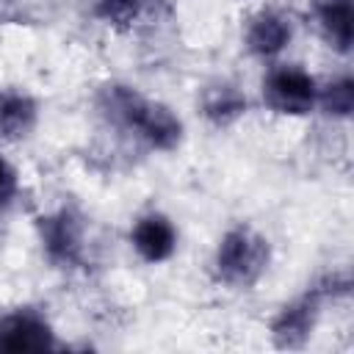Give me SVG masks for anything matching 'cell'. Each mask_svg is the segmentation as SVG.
I'll list each match as a JSON object with an SVG mask.
<instances>
[{
	"label": "cell",
	"instance_id": "1",
	"mask_svg": "<svg viewBox=\"0 0 354 354\" xmlns=\"http://www.w3.org/2000/svg\"><path fill=\"white\" fill-rule=\"evenodd\" d=\"M102 111L111 116V122L136 133L152 149L171 152L183 141L180 116L169 105L144 97L133 86H119V83L105 86L102 88Z\"/></svg>",
	"mask_w": 354,
	"mask_h": 354
},
{
	"label": "cell",
	"instance_id": "2",
	"mask_svg": "<svg viewBox=\"0 0 354 354\" xmlns=\"http://www.w3.org/2000/svg\"><path fill=\"white\" fill-rule=\"evenodd\" d=\"M268 260H271L268 241L249 224H238L221 235L213 257V271L216 279L230 288H249L266 274Z\"/></svg>",
	"mask_w": 354,
	"mask_h": 354
},
{
	"label": "cell",
	"instance_id": "3",
	"mask_svg": "<svg viewBox=\"0 0 354 354\" xmlns=\"http://www.w3.org/2000/svg\"><path fill=\"white\" fill-rule=\"evenodd\" d=\"M263 100L277 113L304 116L318 102V83L307 69H301L296 64H282L266 75Z\"/></svg>",
	"mask_w": 354,
	"mask_h": 354
},
{
	"label": "cell",
	"instance_id": "4",
	"mask_svg": "<svg viewBox=\"0 0 354 354\" xmlns=\"http://www.w3.org/2000/svg\"><path fill=\"white\" fill-rule=\"evenodd\" d=\"M36 232L53 266L72 268L83 260V221L69 207L36 218Z\"/></svg>",
	"mask_w": 354,
	"mask_h": 354
},
{
	"label": "cell",
	"instance_id": "5",
	"mask_svg": "<svg viewBox=\"0 0 354 354\" xmlns=\"http://www.w3.org/2000/svg\"><path fill=\"white\" fill-rule=\"evenodd\" d=\"M55 348V332L44 313L33 307H17L0 315V351L25 354V351H50Z\"/></svg>",
	"mask_w": 354,
	"mask_h": 354
},
{
	"label": "cell",
	"instance_id": "6",
	"mask_svg": "<svg viewBox=\"0 0 354 354\" xmlns=\"http://www.w3.org/2000/svg\"><path fill=\"white\" fill-rule=\"evenodd\" d=\"M324 296H326L324 288H313L279 310V315L271 324V337L279 348H301L307 343V337L315 329Z\"/></svg>",
	"mask_w": 354,
	"mask_h": 354
},
{
	"label": "cell",
	"instance_id": "7",
	"mask_svg": "<svg viewBox=\"0 0 354 354\" xmlns=\"http://www.w3.org/2000/svg\"><path fill=\"white\" fill-rule=\"evenodd\" d=\"M130 246L144 263H166L177 249V230L163 213H144L130 230Z\"/></svg>",
	"mask_w": 354,
	"mask_h": 354
},
{
	"label": "cell",
	"instance_id": "8",
	"mask_svg": "<svg viewBox=\"0 0 354 354\" xmlns=\"http://www.w3.org/2000/svg\"><path fill=\"white\" fill-rule=\"evenodd\" d=\"M39 119L36 100L22 88H0V136L8 141H22L33 133Z\"/></svg>",
	"mask_w": 354,
	"mask_h": 354
},
{
	"label": "cell",
	"instance_id": "9",
	"mask_svg": "<svg viewBox=\"0 0 354 354\" xmlns=\"http://www.w3.org/2000/svg\"><path fill=\"white\" fill-rule=\"evenodd\" d=\"M290 36L293 28L288 17H282L279 11H260L246 28V47L260 58H271L288 47Z\"/></svg>",
	"mask_w": 354,
	"mask_h": 354
},
{
	"label": "cell",
	"instance_id": "10",
	"mask_svg": "<svg viewBox=\"0 0 354 354\" xmlns=\"http://www.w3.org/2000/svg\"><path fill=\"white\" fill-rule=\"evenodd\" d=\"M313 11L324 39L337 53H348L351 50V0H313Z\"/></svg>",
	"mask_w": 354,
	"mask_h": 354
},
{
	"label": "cell",
	"instance_id": "11",
	"mask_svg": "<svg viewBox=\"0 0 354 354\" xmlns=\"http://www.w3.org/2000/svg\"><path fill=\"white\" fill-rule=\"evenodd\" d=\"M202 113L216 124V127H224V124H232L238 116L246 113V97L241 94L238 86L232 83H218V86H210L202 97Z\"/></svg>",
	"mask_w": 354,
	"mask_h": 354
},
{
	"label": "cell",
	"instance_id": "12",
	"mask_svg": "<svg viewBox=\"0 0 354 354\" xmlns=\"http://www.w3.org/2000/svg\"><path fill=\"white\" fill-rule=\"evenodd\" d=\"M318 102L329 116H348L354 108V83L351 77H340L326 88H318Z\"/></svg>",
	"mask_w": 354,
	"mask_h": 354
},
{
	"label": "cell",
	"instance_id": "13",
	"mask_svg": "<svg viewBox=\"0 0 354 354\" xmlns=\"http://www.w3.org/2000/svg\"><path fill=\"white\" fill-rule=\"evenodd\" d=\"M17 191H19L17 171H14V166L0 155V210H6V207L14 202Z\"/></svg>",
	"mask_w": 354,
	"mask_h": 354
}]
</instances>
